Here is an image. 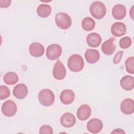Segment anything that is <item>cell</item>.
Listing matches in <instances>:
<instances>
[{
	"label": "cell",
	"mask_w": 134,
	"mask_h": 134,
	"mask_svg": "<svg viewBox=\"0 0 134 134\" xmlns=\"http://www.w3.org/2000/svg\"><path fill=\"white\" fill-rule=\"evenodd\" d=\"M84 65L83 58L79 54H74L71 55L68 60L69 69L73 72H78L82 70Z\"/></svg>",
	"instance_id": "6da1fadb"
},
{
	"label": "cell",
	"mask_w": 134,
	"mask_h": 134,
	"mask_svg": "<svg viewBox=\"0 0 134 134\" xmlns=\"http://www.w3.org/2000/svg\"><path fill=\"white\" fill-rule=\"evenodd\" d=\"M90 12L91 15L95 18L100 19L106 15L107 9L105 4L100 1L93 2L90 7Z\"/></svg>",
	"instance_id": "7a4b0ae2"
},
{
	"label": "cell",
	"mask_w": 134,
	"mask_h": 134,
	"mask_svg": "<svg viewBox=\"0 0 134 134\" xmlns=\"http://www.w3.org/2000/svg\"><path fill=\"white\" fill-rule=\"evenodd\" d=\"M38 99L40 103L44 106H50L53 104L55 96L53 92L48 88L41 90L38 94Z\"/></svg>",
	"instance_id": "3957f363"
},
{
	"label": "cell",
	"mask_w": 134,
	"mask_h": 134,
	"mask_svg": "<svg viewBox=\"0 0 134 134\" xmlns=\"http://www.w3.org/2000/svg\"><path fill=\"white\" fill-rule=\"evenodd\" d=\"M55 21L57 26L61 29H67L70 27L72 24L70 16L63 12H60L55 15Z\"/></svg>",
	"instance_id": "277c9868"
},
{
	"label": "cell",
	"mask_w": 134,
	"mask_h": 134,
	"mask_svg": "<svg viewBox=\"0 0 134 134\" xmlns=\"http://www.w3.org/2000/svg\"><path fill=\"white\" fill-rule=\"evenodd\" d=\"M61 47L56 43L49 45L46 50V56L50 60H54L58 59L62 53Z\"/></svg>",
	"instance_id": "5b68a950"
},
{
	"label": "cell",
	"mask_w": 134,
	"mask_h": 134,
	"mask_svg": "<svg viewBox=\"0 0 134 134\" xmlns=\"http://www.w3.org/2000/svg\"><path fill=\"white\" fill-rule=\"evenodd\" d=\"M17 110L16 103L12 100L5 101L2 106V112L6 117L14 116Z\"/></svg>",
	"instance_id": "8992f818"
},
{
	"label": "cell",
	"mask_w": 134,
	"mask_h": 134,
	"mask_svg": "<svg viewBox=\"0 0 134 134\" xmlns=\"http://www.w3.org/2000/svg\"><path fill=\"white\" fill-rule=\"evenodd\" d=\"M52 74L54 78L58 80H63L65 77L66 69L60 60H58L55 63L52 70Z\"/></svg>",
	"instance_id": "52a82bcc"
},
{
	"label": "cell",
	"mask_w": 134,
	"mask_h": 134,
	"mask_svg": "<svg viewBox=\"0 0 134 134\" xmlns=\"http://www.w3.org/2000/svg\"><path fill=\"white\" fill-rule=\"evenodd\" d=\"M103 124L102 120L98 118H93L90 120L86 125L87 130L92 133H97L103 129Z\"/></svg>",
	"instance_id": "ba28073f"
},
{
	"label": "cell",
	"mask_w": 134,
	"mask_h": 134,
	"mask_svg": "<svg viewBox=\"0 0 134 134\" xmlns=\"http://www.w3.org/2000/svg\"><path fill=\"white\" fill-rule=\"evenodd\" d=\"M60 123L62 126L65 128L72 127L76 123L75 117L70 113H65L61 116Z\"/></svg>",
	"instance_id": "9c48e42d"
},
{
	"label": "cell",
	"mask_w": 134,
	"mask_h": 134,
	"mask_svg": "<svg viewBox=\"0 0 134 134\" xmlns=\"http://www.w3.org/2000/svg\"><path fill=\"white\" fill-rule=\"evenodd\" d=\"M120 110L125 115H130L134 112V102L131 98L124 99L120 104Z\"/></svg>",
	"instance_id": "30bf717a"
},
{
	"label": "cell",
	"mask_w": 134,
	"mask_h": 134,
	"mask_svg": "<svg viewBox=\"0 0 134 134\" xmlns=\"http://www.w3.org/2000/svg\"><path fill=\"white\" fill-rule=\"evenodd\" d=\"M28 90L27 86L23 83L16 85L13 89V94L18 99H24L28 94Z\"/></svg>",
	"instance_id": "8fae6325"
},
{
	"label": "cell",
	"mask_w": 134,
	"mask_h": 134,
	"mask_svg": "<svg viewBox=\"0 0 134 134\" xmlns=\"http://www.w3.org/2000/svg\"><path fill=\"white\" fill-rule=\"evenodd\" d=\"M91 112V108L88 105H82L77 109L76 113L77 117L81 121L86 120L90 117Z\"/></svg>",
	"instance_id": "7c38bea8"
},
{
	"label": "cell",
	"mask_w": 134,
	"mask_h": 134,
	"mask_svg": "<svg viewBox=\"0 0 134 134\" xmlns=\"http://www.w3.org/2000/svg\"><path fill=\"white\" fill-rule=\"evenodd\" d=\"M111 32L115 37H121L124 35L127 30L126 26L121 22H116L111 27Z\"/></svg>",
	"instance_id": "4fadbf2b"
},
{
	"label": "cell",
	"mask_w": 134,
	"mask_h": 134,
	"mask_svg": "<svg viewBox=\"0 0 134 134\" xmlns=\"http://www.w3.org/2000/svg\"><path fill=\"white\" fill-rule=\"evenodd\" d=\"M74 92L69 89L64 90L60 94V99L62 103L64 105H69L71 104L74 100Z\"/></svg>",
	"instance_id": "5bb4252c"
},
{
	"label": "cell",
	"mask_w": 134,
	"mask_h": 134,
	"mask_svg": "<svg viewBox=\"0 0 134 134\" xmlns=\"http://www.w3.org/2000/svg\"><path fill=\"white\" fill-rule=\"evenodd\" d=\"M112 15L117 20L122 19L126 15V7L122 4H116L112 8Z\"/></svg>",
	"instance_id": "9a60e30c"
},
{
	"label": "cell",
	"mask_w": 134,
	"mask_h": 134,
	"mask_svg": "<svg viewBox=\"0 0 134 134\" xmlns=\"http://www.w3.org/2000/svg\"><path fill=\"white\" fill-rule=\"evenodd\" d=\"M29 51L32 56L34 57H40L43 54L44 48L41 43L33 42L29 46Z\"/></svg>",
	"instance_id": "2e32d148"
},
{
	"label": "cell",
	"mask_w": 134,
	"mask_h": 134,
	"mask_svg": "<svg viewBox=\"0 0 134 134\" xmlns=\"http://www.w3.org/2000/svg\"><path fill=\"white\" fill-rule=\"evenodd\" d=\"M114 38H110L105 41L102 45V52L107 55L113 54L116 50L115 45L114 43Z\"/></svg>",
	"instance_id": "e0dca14e"
},
{
	"label": "cell",
	"mask_w": 134,
	"mask_h": 134,
	"mask_svg": "<svg viewBox=\"0 0 134 134\" xmlns=\"http://www.w3.org/2000/svg\"><path fill=\"white\" fill-rule=\"evenodd\" d=\"M86 42L91 47H97L102 42L101 36L97 33L92 32L89 34L86 37Z\"/></svg>",
	"instance_id": "ac0fdd59"
},
{
	"label": "cell",
	"mask_w": 134,
	"mask_h": 134,
	"mask_svg": "<svg viewBox=\"0 0 134 134\" xmlns=\"http://www.w3.org/2000/svg\"><path fill=\"white\" fill-rule=\"evenodd\" d=\"M100 58L99 52L95 49H88L85 52V58L86 61L91 64L97 62Z\"/></svg>",
	"instance_id": "d6986e66"
},
{
	"label": "cell",
	"mask_w": 134,
	"mask_h": 134,
	"mask_svg": "<svg viewBox=\"0 0 134 134\" xmlns=\"http://www.w3.org/2000/svg\"><path fill=\"white\" fill-rule=\"evenodd\" d=\"M121 87L126 91H131L134 87V78L131 75L124 76L120 81Z\"/></svg>",
	"instance_id": "ffe728a7"
},
{
	"label": "cell",
	"mask_w": 134,
	"mask_h": 134,
	"mask_svg": "<svg viewBox=\"0 0 134 134\" xmlns=\"http://www.w3.org/2000/svg\"><path fill=\"white\" fill-rule=\"evenodd\" d=\"M51 12V6L46 4H40L37 8V14L42 18H46L48 17Z\"/></svg>",
	"instance_id": "44dd1931"
},
{
	"label": "cell",
	"mask_w": 134,
	"mask_h": 134,
	"mask_svg": "<svg viewBox=\"0 0 134 134\" xmlns=\"http://www.w3.org/2000/svg\"><path fill=\"white\" fill-rule=\"evenodd\" d=\"M18 80L19 78L17 74L13 72H8L6 73L3 77L4 83L9 85H14L17 83Z\"/></svg>",
	"instance_id": "7402d4cb"
},
{
	"label": "cell",
	"mask_w": 134,
	"mask_h": 134,
	"mask_svg": "<svg viewBox=\"0 0 134 134\" xmlns=\"http://www.w3.org/2000/svg\"><path fill=\"white\" fill-rule=\"evenodd\" d=\"M81 26L82 28L87 31L92 30L95 26V22L93 19L90 17H86L83 19Z\"/></svg>",
	"instance_id": "603a6c76"
},
{
	"label": "cell",
	"mask_w": 134,
	"mask_h": 134,
	"mask_svg": "<svg viewBox=\"0 0 134 134\" xmlns=\"http://www.w3.org/2000/svg\"><path fill=\"white\" fill-rule=\"evenodd\" d=\"M125 66L127 72L128 73L133 74L134 73V57L128 58L125 61Z\"/></svg>",
	"instance_id": "cb8c5ba5"
},
{
	"label": "cell",
	"mask_w": 134,
	"mask_h": 134,
	"mask_svg": "<svg viewBox=\"0 0 134 134\" xmlns=\"http://www.w3.org/2000/svg\"><path fill=\"white\" fill-rule=\"evenodd\" d=\"M132 43V41L131 38L128 37H124L120 39L119 40V46L121 48L125 49L128 48Z\"/></svg>",
	"instance_id": "d4e9b609"
},
{
	"label": "cell",
	"mask_w": 134,
	"mask_h": 134,
	"mask_svg": "<svg viewBox=\"0 0 134 134\" xmlns=\"http://www.w3.org/2000/svg\"><path fill=\"white\" fill-rule=\"evenodd\" d=\"M10 92L9 89L5 85L0 86V99H6L10 96Z\"/></svg>",
	"instance_id": "484cf974"
},
{
	"label": "cell",
	"mask_w": 134,
	"mask_h": 134,
	"mask_svg": "<svg viewBox=\"0 0 134 134\" xmlns=\"http://www.w3.org/2000/svg\"><path fill=\"white\" fill-rule=\"evenodd\" d=\"M39 133H48V134H52L53 133V129L52 128L48 125H44L42 126L39 129Z\"/></svg>",
	"instance_id": "4316f807"
},
{
	"label": "cell",
	"mask_w": 134,
	"mask_h": 134,
	"mask_svg": "<svg viewBox=\"0 0 134 134\" xmlns=\"http://www.w3.org/2000/svg\"><path fill=\"white\" fill-rule=\"evenodd\" d=\"M123 54V51H120L117 52L114 58L113 59V62L114 64H118L119 63L120 61V60L122 58Z\"/></svg>",
	"instance_id": "83f0119b"
},
{
	"label": "cell",
	"mask_w": 134,
	"mask_h": 134,
	"mask_svg": "<svg viewBox=\"0 0 134 134\" xmlns=\"http://www.w3.org/2000/svg\"><path fill=\"white\" fill-rule=\"evenodd\" d=\"M10 0H1L0 1V7L2 8H6L10 5Z\"/></svg>",
	"instance_id": "f1b7e54d"
},
{
	"label": "cell",
	"mask_w": 134,
	"mask_h": 134,
	"mask_svg": "<svg viewBox=\"0 0 134 134\" xmlns=\"http://www.w3.org/2000/svg\"><path fill=\"white\" fill-rule=\"evenodd\" d=\"M125 133V131L121 129H119V128H118V129H114V131H113L111 132V133Z\"/></svg>",
	"instance_id": "f546056e"
}]
</instances>
